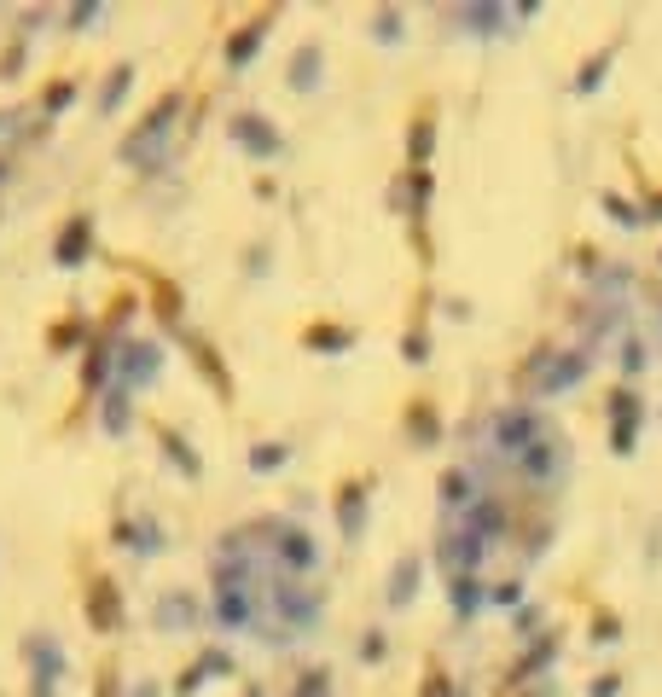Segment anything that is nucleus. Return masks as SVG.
Here are the masks:
<instances>
[{"instance_id": "1", "label": "nucleus", "mask_w": 662, "mask_h": 697, "mask_svg": "<svg viewBox=\"0 0 662 697\" xmlns=\"http://www.w3.org/2000/svg\"><path fill=\"white\" fill-rule=\"evenodd\" d=\"M535 442H541V424H535L529 407H506L494 419V448L500 454H529Z\"/></svg>"}, {"instance_id": "2", "label": "nucleus", "mask_w": 662, "mask_h": 697, "mask_svg": "<svg viewBox=\"0 0 662 697\" xmlns=\"http://www.w3.org/2000/svg\"><path fill=\"white\" fill-rule=\"evenodd\" d=\"M163 366V354H157L152 344H128L122 349V361H117V378H122V389H134V384H145V378Z\"/></svg>"}, {"instance_id": "3", "label": "nucleus", "mask_w": 662, "mask_h": 697, "mask_svg": "<svg viewBox=\"0 0 662 697\" xmlns=\"http://www.w3.org/2000/svg\"><path fill=\"white\" fill-rule=\"evenodd\" d=\"M633 436H640V396H622V401H616V431H610V448H616V454H628Z\"/></svg>"}, {"instance_id": "4", "label": "nucleus", "mask_w": 662, "mask_h": 697, "mask_svg": "<svg viewBox=\"0 0 662 697\" xmlns=\"http://www.w3.org/2000/svg\"><path fill=\"white\" fill-rule=\"evenodd\" d=\"M232 134H239L256 157H274V152H279V134L267 128V122H256V117H232Z\"/></svg>"}, {"instance_id": "5", "label": "nucleus", "mask_w": 662, "mask_h": 697, "mask_svg": "<svg viewBox=\"0 0 662 697\" xmlns=\"http://www.w3.org/2000/svg\"><path fill=\"white\" fill-rule=\"evenodd\" d=\"M262 41H267V18L244 23V30L232 35V47H227V65H232V70H244V65H250V53H256V47H262Z\"/></svg>"}, {"instance_id": "6", "label": "nucleus", "mask_w": 662, "mask_h": 697, "mask_svg": "<svg viewBox=\"0 0 662 697\" xmlns=\"http://www.w3.org/2000/svg\"><path fill=\"white\" fill-rule=\"evenodd\" d=\"M337 523H343V541H361V523H366V494H361V488H349V494H343Z\"/></svg>"}, {"instance_id": "7", "label": "nucleus", "mask_w": 662, "mask_h": 697, "mask_svg": "<svg viewBox=\"0 0 662 697\" xmlns=\"http://www.w3.org/2000/svg\"><path fill=\"white\" fill-rule=\"evenodd\" d=\"M581 372H587V354H570V361H558V366L541 378V396H552V389H563V384H575Z\"/></svg>"}, {"instance_id": "8", "label": "nucleus", "mask_w": 662, "mask_h": 697, "mask_svg": "<svg viewBox=\"0 0 662 697\" xmlns=\"http://www.w3.org/2000/svg\"><path fill=\"white\" fill-rule=\"evenodd\" d=\"M192 616H198V605H192L187 593H175V598H163V605H157V628H169V622H175V628H187Z\"/></svg>"}, {"instance_id": "9", "label": "nucleus", "mask_w": 662, "mask_h": 697, "mask_svg": "<svg viewBox=\"0 0 662 697\" xmlns=\"http://www.w3.org/2000/svg\"><path fill=\"white\" fill-rule=\"evenodd\" d=\"M128 82H134V70H128V65L110 70V82H105V93H100V111H117V100L128 93Z\"/></svg>"}, {"instance_id": "10", "label": "nucleus", "mask_w": 662, "mask_h": 697, "mask_svg": "<svg viewBox=\"0 0 662 697\" xmlns=\"http://www.w3.org/2000/svg\"><path fill=\"white\" fill-rule=\"evenodd\" d=\"M441 500H448V506H465V500H471V476L448 471V476H441Z\"/></svg>"}, {"instance_id": "11", "label": "nucleus", "mask_w": 662, "mask_h": 697, "mask_svg": "<svg viewBox=\"0 0 662 697\" xmlns=\"http://www.w3.org/2000/svg\"><path fill=\"white\" fill-rule=\"evenodd\" d=\"M413 581H419V558H407V564L396 570V587H389V598H396V605H407V598H413Z\"/></svg>"}, {"instance_id": "12", "label": "nucleus", "mask_w": 662, "mask_h": 697, "mask_svg": "<svg viewBox=\"0 0 662 697\" xmlns=\"http://www.w3.org/2000/svg\"><path fill=\"white\" fill-rule=\"evenodd\" d=\"M163 454H175V465H180L187 476H198V459L187 454V442H180V436H163Z\"/></svg>"}, {"instance_id": "13", "label": "nucleus", "mask_w": 662, "mask_h": 697, "mask_svg": "<svg viewBox=\"0 0 662 697\" xmlns=\"http://www.w3.org/2000/svg\"><path fill=\"white\" fill-rule=\"evenodd\" d=\"M314 65H320V53H314V47H302V53H297V76H291V82H297V88H309V82H314Z\"/></svg>"}, {"instance_id": "14", "label": "nucleus", "mask_w": 662, "mask_h": 697, "mask_svg": "<svg viewBox=\"0 0 662 697\" xmlns=\"http://www.w3.org/2000/svg\"><path fill=\"white\" fill-rule=\"evenodd\" d=\"M82 244H88V222H82V227H70V232H65V256H58V262H82V256H76V250H82Z\"/></svg>"}, {"instance_id": "15", "label": "nucleus", "mask_w": 662, "mask_h": 697, "mask_svg": "<svg viewBox=\"0 0 662 697\" xmlns=\"http://www.w3.org/2000/svg\"><path fill=\"white\" fill-rule=\"evenodd\" d=\"M453 605H459V616H471V605H476V587H471V576H459V581H453Z\"/></svg>"}, {"instance_id": "16", "label": "nucleus", "mask_w": 662, "mask_h": 697, "mask_svg": "<svg viewBox=\"0 0 662 697\" xmlns=\"http://www.w3.org/2000/svg\"><path fill=\"white\" fill-rule=\"evenodd\" d=\"M424 157H431V122L413 128V163H424Z\"/></svg>"}, {"instance_id": "17", "label": "nucleus", "mask_w": 662, "mask_h": 697, "mask_svg": "<svg viewBox=\"0 0 662 697\" xmlns=\"http://www.w3.org/2000/svg\"><path fill=\"white\" fill-rule=\"evenodd\" d=\"M279 459H285V448H256V454H250V465H256V471H274Z\"/></svg>"}]
</instances>
